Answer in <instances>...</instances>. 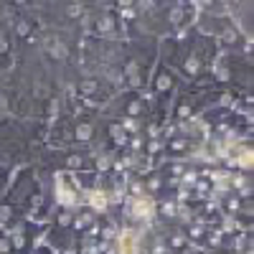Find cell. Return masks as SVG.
Returning <instances> with one entry per match:
<instances>
[{
    "label": "cell",
    "instance_id": "7a4b0ae2",
    "mask_svg": "<svg viewBox=\"0 0 254 254\" xmlns=\"http://www.w3.org/2000/svg\"><path fill=\"white\" fill-rule=\"evenodd\" d=\"M94 206L97 209H105V196H102V193H94Z\"/></svg>",
    "mask_w": 254,
    "mask_h": 254
},
{
    "label": "cell",
    "instance_id": "6da1fadb",
    "mask_svg": "<svg viewBox=\"0 0 254 254\" xmlns=\"http://www.w3.org/2000/svg\"><path fill=\"white\" fill-rule=\"evenodd\" d=\"M135 249H137V244H135V236L127 232V234H122V241H120V254H135Z\"/></svg>",
    "mask_w": 254,
    "mask_h": 254
}]
</instances>
